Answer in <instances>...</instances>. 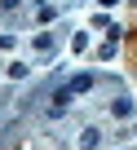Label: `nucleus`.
<instances>
[{"label": "nucleus", "instance_id": "obj_3", "mask_svg": "<svg viewBox=\"0 0 137 150\" xmlns=\"http://www.w3.org/2000/svg\"><path fill=\"white\" fill-rule=\"evenodd\" d=\"M111 110H115V115H119V119H128V115H133V102H124V97H119V102H115V106H111Z\"/></svg>", "mask_w": 137, "mask_h": 150}, {"label": "nucleus", "instance_id": "obj_1", "mask_svg": "<svg viewBox=\"0 0 137 150\" xmlns=\"http://www.w3.org/2000/svg\"><path fill=\"white\" fill-rule=\"evenodd\" d=\"M97 141H102V132H97V128H84V137H80V146H84V150H93Z\"/></svg>", "mask_w": 137, "mask_h": 150}, {"label": "nucleus", "instance_id": "obj_2", "mask_svg": "<svg viewBox=\"0 0 137 150\" xmlns=\"http://www.w3.org/2000/svg\"><path fill=\"white\" fill-rule=\"evenodd\" d=\"M84 88H93V75H75L71 80V93H84Z\"/></svg>", "mask_w": 137, "mask_h": 150}]
</instances>
